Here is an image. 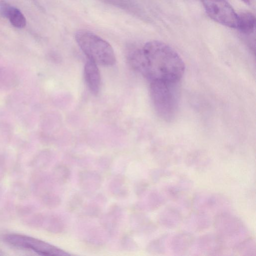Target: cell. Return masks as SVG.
<instances>
[{
	"instance_id": "obj_1",
	"label": "cell",
	"mask_w": 256,
	"mask_h": 256,
	"mask_svg": "<svg viewBox=\"0 0 256 256\" xmlns=\"http://www.w3.org/2000/svg\"><path fill=\"white\" fill-rule=\"evenodd\" d=\"M128 60L133 68L150 82H180L185 65L179 54L171 46L159 40H151L142 48H130Z\"/></svg>"
},
{
	"instance_id": "obj_2",
	"label": "cell",
	"mask_w": 256,
	"mask_h": 256,
	"mask_svg": "<svg viewBox=\"0 0 256 256\" xmlns=\"http://www.w3.org/2000/svg\"><path fill=\"white\" fill-rule=\"evenodd\" d=\"M180 82H150V95L154 110L164 120L171 122L177 113Z\"/></svg>"
},
{
	"instance_id": "obj_3",
	"label": "cell",
	"mask_w": 256,
	"mask_h": 256,
	"mask_svg": "<svg viewBox=\"0 0 256 256\" xmlns=\"http://www.w3.org/2000/svg\"><path fill=\"white\" fill-rule=\"evenodd\" d=\"M74 38L88 60L104 66H112L116 63L112 47L99 36L88 30H80L76 32Z\"/></svg>"
},
{
	"instance_id": "obj_4",
	"label": "cell",
	"mask_w": 256,
	"mask_h": 256,
	"mask_svg": "<svg viewBox=\"0 0 256 256\" xmlns=\"http://www.w3.org/2000/svg\"><path fill=\"white\" fill-rule=\"evenodd\" d=\"M214 226L216 235L224 248L232 249L248 238V232L243 222L238 218L224 212L216 215Z\"/></svg>"
},
{
	"instance_id": "obj_5",
	"label": "cell",
	"mask_w": 256,
	"mask_h": 256,
	"mask_svg": "<svg viewBox=\"0 0 256 256\" xmlns=\"http://www.w3.org/2000/svg\"><path fill=\"white\" fill-rule=\"evenodd\" d=\"M7 244L14 246L29 250L45 256H67L65 251L44 241L20 234H8L4 237Z\"/></svg>"
},
{
	"instance_id": "obj_6",
	"label": "cell",
	"mask_w": 256,
	"mask_h": 256,
	"mask_svg": "<svg viewBox=\"0 0 256 256\" xmlns=\"http://www.w3.org/2000/svg\"><path fill=\"white\" fill-rule=\"evenodd\" d=\"M209 17L226 26L236 28L238 14L225 0H200Z\"/></svg>"
},
{
	"instance_id": "obj_7",
	"label": "cell",
	"mask_w": 256,
	"mask_h": 256,
	"mask_svg": "<svg viewBox=\"0 0 256 256\" xmlns=\"http://www.w3.org/2000/svg\"><path fill=\"white\" fill-rule=\"evenodd\" d=\"M192 204L196 211L206 214L213 212L216 214V215L228 212L230 206L228 200L224 196L204 192L195 194Z\"/></svg>"
},
{
	"instance_id": "obj_8",
	"label": "cell",
	"mask_w": 256,
	"mask_h": 256,
	"mask_svg": "<svg viewBox=\"0 0 256 256\" xmlns=\"http://www.w3.org/2000/svg\"><path fill=\"white\" fill-rule=\"evenodd\" d=\"M196 255H219L226 252L216 234H208L194 239L191 250Z\"/></svg>"
},
{
	"instance_id": "obj_9",
	"label": "cell",
	"mask_w": 256,
	"mask_h": 256,
	"mask_svg": "<svg viewBox=\"0 0 256 256\" xmlns=\"http://www.w3.org/2000/svg\"><path fill=\"white\" fill-rule=\"evenodd\" d=\"M194 238L190 232L179 233L170 236L168 248L176 255H182L191 250Z\"/></svg>"
},
{
	"instance_id": "obj_10",
	"label": "cell",
	"mask_w": 256,
	"mask_h": 256,
	"mask_svg": "<svg viewBox=\"0 0 256 256\" xmlns=\"http://www.w3.org/2000/svg\"><path fill=\"white\" fill-rule=\"evenodd\" d=\"M84 78L90 92L97 94L100 87V74L97 64L88 60L84 67Z\"/></svg>"
},
{
	"instance_id": "obj_11",
	"label": "cell",
	"mask_w": 256,
	"mask_h": 256,
	"mask_svg": "<svg viewBox=\"0 0 256 256\" xmlns=\"http://www.w3.org/2000/svg\"><path fill=\"white\" fill-rule=\"evenodd\" d=\"M185 226L188 230L200 232L208 228L211 224L212 220L208 214L196 211L190 214L185 220Z\"/></svg>"
},
{
	"instance_id": "obj_12",
	"label": "cell",
	"mask_w": 256,
	"mask_h": 256,
	"mask_svg": "<svg viewBox=\"0 0 256 256\" xmlns=\"http://www.w3.org/2000/svg\"><path fill=\"white\" fill-rule=\"evenodd\" d=\"M0 13L16 28H23L26 24L24 16L19 9L14 6L6 4H2L0 5Z\"/></svg>"
},
{
	"instance_id": "obj_13",
	"label": "cell",
	"mask_w": 256,
	"mask_h": 256,
	"mask_svg": "<svg viewBox=\"0 0 256 256\" xmlns=\"http://www.w3.org/2000/svg\"><path fill=\"white\" fill-rule=\"evenodd\" d=\"M182 221V215L180 211L172 206H168L159 214L158 222L163 227L168 228H176Z\"/></svg>"
},
{
	"instance_id": "obj_14",
	"label": "cell",
	"mask_w": 256,
	"mask_h": 256,
	"mask_svg": "<svg viewBox=\"0 0 256 256\" xmlns=\"http://www.w3.org/2000/svg\"><path fill=\"white\" fill-rule=\"evenodd\" d=\"M18 83V78L13 70L7 67H0V89H12Z\"/></svg>"
},
{
	"instance_id": "obj_15",
	"label": "cell",
	"mask_w": 256,
	"mask_h": 256,
	"mask_svg": "<svg viewBox=\"0 0 256 256\" xmlns=\"http://www.w3.org/2000/svg\"><path fill=\"white\" fill-rule=\"evenodd\" d=\"M256 18L252 13L248 12H242L238 14L237 28L241 32L250 34L255 28Z\"/></svg>"
},
{
	"instance_id": "obj_16",
	"label": "cell",
	"mask_w": 256,
	"mask_h": 256,
	"mask_svg": "<svg viewBox=\"0 0 256 256\" xmlns=\"http://www.w3.org/2000/svg\"><path fill=\"white\" fill-rule=\"evenodd\" d=\"M82 187L86 191L92 192L100 186L101 178L100 176L94 172H84L80 176Z\"/></svg>"
},
{
	"instance_id": "obj_17",
	"label": "cell",
	"mask_w": 256,
	"mask_h": 256,
	"mask_svg": "<svg viewBox=\"0 0 256 256\" xmlns=\"http://www.w3.org/2000/svg\"><path fill=\"white\" fill-rule=\"evenodd\" d=\"M170 236V234H164L152 241L146 248L148 252L154 254H162L166 252L168 250Z\"/></svg>"
},
{
	"instance_id": "obj_18",
	"label": "cell",
	"mask_w": 256,
	"mask_h": 256,
	"mask_svg": "<svg viewBox=\"0 0 256 256\" xmlns=\"http://www.w3.org/2000/svg\"><path fill=\"white\" fill-rule=\"evenodd\" d=\"M234 252H236L240 255L255 256L256 255V246L255 240L252 237H248L232 250Z\"/></svg>"
},
{
	"instance_id": "obj_19",
	"label": "cell",
	"mask_w": 256,
	"mask_h": 256,
	"mask_svg": "<svg viewBox=\"0 0 256 256\" xmlns=\"http://www.w3.org/2000/svg\"><path fill=\"white\" fill-rule=\"evenodd\" d=\"M165 202L164 196L158 192L154 190L148 195L145 204H142L143 208L154 210L160 206Z\"/></svg>"
},
{
	"instance_id": "obj_20",
	"label": "cell",
	"mask_w": 256,
	"mask_h": 256,
	"mask_svg": "<svg viewBox=\"0 0 256 256\" xmlns=\"http://www.w3.org/2000/svg\"><path fill=\"white\" fill-rule=\"evenodd\" d=\"M110 188L114 194L118 196H122L126 192L123 180L120 178H116L111 182Z\"/></svg>"
},
{
	"instance_id": "obj_21",
	"label": "cell",
	"mask_w": 256,
	"mask_h": 256,
	"mask_svg": "<svg viewBox=\"0 0 256 256\" xmlns=\"http://www.w3.org/2000/svg\"><path fill=\"white\" fill-rule=\"evenodd\" d=\"M186 164L196 168H202L205 167L208 163V158L202 156H194L187 160Z\"/></svg>"
},
{
	"instance_id": "obj_22",
	"label": "cell",
	"mask_w": 256,
	"mask_h": 256,
	"mask_svg": "<svg viewBox=\"0 0 256 256\" xmlns=\"http://www.w3.org/2000/svg\"><path fill=\"white\" fill-rule=\"evenodd\" d=\"M12 133L11 125L6 122L0 121V141L4 142L9 140Z\"/></svg>"
},
{
	"instance_id": "obj_23",
	"label": "cell",
	"mask_w": 256,
	"mask_h": 256,
	"mask_svg": "<svg viewBox=\"0 0 256 256\" xmlns=\"http://www.w3.org/2000/svg\"><path fill=\"white\" fill-rule=\"evenodd\" d=\"M58 178L62 182H66L68 180L70 176V171L66 166H62L58 168Z\"/></svg>"
},
{
	"instance_id": "obj_24",
	"label": "cell",
	"mask_w": 256,
	"mask_h": 256,
	"mask_svg": "<svg viewBox=\"0 0 256 256\" xmlns=\"http://www.w3.org/2000/svg\"><path fill=\"white\" fill-rule=\"evenodd\" d=\"M122 244L124 248L129 250H134L138 248L134 241L129 237L124 238L122 240Z\"/></svg>"
},
{
	"instance_id": "obj_25",
	"label": "cell",
	"mask_w": 256,
	"mask_h": 256,
	"mask_svg": "<svg viewBox=\"0 0 256 256\" xmlns=\"http://www.w3.org/2000/svg\"><path fill=\"white\" fill-rule=\"evenodd\" d=\"M148 187V184L142 181L138 183L135 186V191L138 196H142L146 191Z\"/></svg>"
},
{
	"instance_id": "obj_26",
	"label": "cell",
	"mask_w": 256,
	"mask_h": 256,
	"mask_svg": "<svg viewBox=\"0 0 256 256\" xmlns=\"http://www.w3.org/2000/svg\"><path fill=\"white\" fill-rule=\"evenodd\" d=\"M84 212L90 216H96L98 214L99 210L94 206H89L86 208Z\"/></svg>"
},
{
	"instance_id": "obj_27",
	"label": "cell",
	"mask_w": 256,
	"mask_h": 256,
	"mask_svg": "<svg viewBox=\"0 0 256 256\" xmlns=\"http://www.w3.org/2000/svg\"><path fill=\"white\" fill-rule=\"evenodd\" d=\"M78 196H75L72 198L70 204V207L76 208L80 204L82 199Z\"/></svg>"
},
{
	"instance_id": "obj_28",
	"label": "cell",
	"mask_w": 256,
	"mask_h": 256,
	"mask_svg": "<svg viewBox=\"0 0 256 256\" xmlns=\"http://www.w3.org/2000/svg\"><path fill=\"white\" fill-rule=\"evenodd\" d=\"M152 174V176L154 177V178L157 180L162 176L166 175L167 172L163 170H156L153 172Z\"/></svg>"
},
{
	"instance_id": "obj_29",
	"label": "cell",
	"mask_w": 256,
	"mask_h": 256,
	"mask_svg": "<svg viewBox=\"0 0 256 256\" xmlns=\"http://www.w3.org/2000/svg\"><path fill=\"white\" fill-rule=\"evenodd\" d=\"M243 2L246 4H248L250 2V0H242Z\"/></svg>"
}]
</instances>
